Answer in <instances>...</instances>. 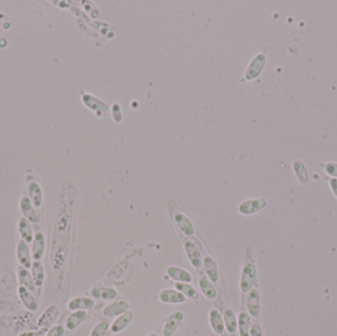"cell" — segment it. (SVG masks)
<instances>
[{"label":"cell","instance_id":"1","mask_svg":"<svg viewBox=\"0 0 337 336\" xmlns=\"http://www.w3.org/2000/svg\"><path fill=\"white\" fill-rule=\"evenodd\" d=\"M168 209L171 219L179 232L186 237H192L196 234V228L190 220L186 215L179 202L176 200L168 201Z\"/></svg>","mask_w":337,"mask_h":336},{"label":"cell","instance_id":"2","mask_svg":"<svg viewBox=\"0 0 337 336\" xmlns=\"http://www.w3.org/2000/svg\"><path fill=\"white\" fill-rule=\"evenodd\" d=\"M257 282V266L255 264L254 257L252 256V251L249 246L247 248L246 259L242 268L239 288L243 293H248Z\"/></svg>","mask_w":337,"mask_h":336},{"label":"cell","instance_id":"3","mask_svg":"<svg viewBox=\"0 0 337 336\" xmlns=\"http://www.w3.org/2000/svg\"><path fill=\"white\" fill-rule=\"evenodd\" d=\"M183 249L191 266L196 269L201 268L203 263V257L199 249V244L191 237H185L183 243Z\"/></svg>","mask_w":337,"mask_h":336},{"label":"cell","instance_id":"4","mask_svg":"<svg viewBox=\"0 0 337 336\" xmlns=\"http://www.w3.org/2000/svg\"><path fill=\"white\" fill-rule=\"evenodd\" d=\"M266 205H267V200L265 198H251L238 204V212L245 216L253 215L261 211Z\"/></svg>","mask_w":337,"mask_h":336},{"label":"cell","instance_id":"5","mask_svg":"<svg viewBox=\"0 0 337 336\" xmlns=\"http://www.w3.org/2000/svg\"><path fill=\"white\" fill-rule=\"evenodd\" d=\"M183 320V314L182 312H174L172 313L170 316H168V318L166 319V321L164 322L163 328H162V333L164 336H173L176 331L178 330L179 325L181 324Z\"/></svg>","mask_w":337,"mask_h":336},{"label":"cell","instance_id":"6","mask_svg":"<svg viewBox=\"0 0 337 336\" xmlns=\"http://www.w3.org/2000/svg\"><path fill=\"white\" fill-rule=\"evenodd\" d=\"M266 63V57L263 54H258L252 60L250 65L248 66V69L246 71V79L254 80L258 77V75L262 72L264 66Z\"/></svg>","mask_w":337,"mask_h":336},{"label":"cell","instance_id":"7","mask_svg":"<svg viewBox=\"0 0 337 336\" xmlns=\"http://www.w3.org/2000/svg\"><path fill=\"white\" fill-rule=\"evenodd\" d=\"M60 316V310L56 305H52L45 309V311L41 314L39 320H38V326L40 329L45 330L46 328L53 326L54 322L58 319Z\"/></svg>","mask_w":337,"mask_h":336},{"label":"cell","instance_id":"8","mask_svg":"<svg viewBox=\"0 0 337 336\" xmlns=\"http://www.w3.org/2000/svg\"><path fill=\"white\" fill-rule=\"evenodd\" d=\"M45 251V237L40 229L34 231V238L32 242V257L34 260H40Z\"/></svg>","mask_w":337,"mask_h":336},{"label":"cell","instance_id":"9","mask_svg":"<svg viewBox=\"0 0 337 336\" xmlns=\"http://www.w3.org/2000/svg\"><path fill=\"white\" fill-rule=\"evenodd\" d=\"M129 303L125 300H119L117 302L111 303L110 305L106 306L103 311L102 315L106 317H115L119 316L129 310Z\"/></svg>","mask_w":337,"mask_h":336},{"label":"cell","instance_id":"10","mask_svg":"<svg viewBox=\"0 0 337 336\" xmlns=\"http://www.w3.org/2000/svg\"><path fill=\"white\" fill-rule=\"evenodd\" d=\"M247 309L252 317H258L260 314V294L258 288L253 287L247 296Z\"/></svg>","mask_w":337,"mask_h":336},{"label":"cell","instance_id":"11","mask_svg":"<svg viewBox=\"0 0 337 336\" xmlns=\"http://www.w3.org/2000/svg\"><path fill=\"white\" fill-rule=\"evenodd\" d=\"M16 257L20 263L21 266L30 269L32 266V256H31V250L29 247V244H27L25 241L20 239L17 248H16Z\"/></svg>","mask_w":337,"mask_h":336},{"label":"cell","instance_id":"12","mask_svg":"<svg viewBox=\"0 0 337 336\" xmlns=\"http://www.w3.org/2000/svg\"><path fill=\"white\" fill-rule=\"evenodd\" d=\"M159 300L163 304L178 305L186 301V298L177 289H164L159 293Z\"/></svg>","mask_w":337,"mask_h":336},{"label":"cell","instance_id":"13","mask_svg":"<svg viewBox=\"0 0 337 336\" xmlns=\"http://www.w3.org/2000/svg\"><path fill=\"white\" fill-rule=\"evenodd\" d=\"M20 209L24 218L29 220L31 223L38 224L40 222V216L37 212V209L32 204L30 198L28 197H23L20 200Z\"/></svg>","mask_w":337,"mask_h":336},{"label":"cell","instance_id":"14","mask_svg":"<svg viewBox=\"0 0 337 336\" xmlns=\"http://www.w3.org/2000/svg\"><path fill=\"white\" fill-rule=\"evenodd\" d=\"M166 272L167 275L172 280H174L176 283H190L194 280L192 274L188 270L179 266L175 265L169 266Z\"/></svg>","mask_w":337,"mask_h":336},{"label":"cell","instance_id":"15","mask_svg":"<svg viewBox=\"0 0 337 336\" xmlns=\"http://www.w3.org/2000/svg\"><path fill=\"white\" fill-rule=\"evenodd\" d=\"M18 297L20 299L21 303L24 305V307L29 310L30 312H36L39 308L38 302L34 294L28 290L26 287L20 285L18 288Z\"/></svg>","mask_w":337,"mask_h":336},{"label":"cell","instance_id":"16","mask_svg":"<svg viewBox=\"0 0 337 336\" xmlns=\"http://www.w3.org/2000/svg\"><path fill=\"white\" fill-rule=\"evenodd\" d=\"M17 276H18V280L19 283L22 286L26 287L28 290H30L33 294L38 295V290L40 288H38L33 280V277L31 275V272L29 271V269L23 267V266H19L17 268Z\"/></svg>","mask_w":337,"mask_h":336},{"label":"cell","instance_id":"17","mask_svg":"<svg viewBox=\"0 0 337 336\" xmlns=\"http://www.w3.org/2000/svg\"><path fill=\"white\" fill-rule=\"evenodd\" d=\"M202 266L204 268V271L207 275V278L212 283H217L220 278V272H219L218 265L215 261V259L210 256H206L203 257V263Z\"/></svg>","mask_w":337,"mask_h":336},{"label":"cell","instance_id":"18","mask_svg":"<svg viewBox=\"0 0 337 336\" xmlns=\"http://www.w3.org/2000/svg\"><path fill=\"white\" fill-rule=\"evenodd\" d=\"M90 295L94 299L102 301H113L119 296L118 291L113 287H94L90 291Z\"/></svg>","mask_w":337,"mask_h":336},{"label":"cell","instance_id":"19","mask_svg":"<svg viewBox=\"0 0 337 336\" xmlns=\"http://www.w3.org/2000/svg\"><path fill=\"white\" fill-rule=\"evenodd\" d=\"M133 312L131 311H127L124 314L120 315L116 318V320L112 323L111 325V331L115 334H118L119 332H121L122 330H124L133 320Z\"/></svg>","mask_w":337,"mask_h":336},{"label":"cell","instance_id":"20","mask_svg":"<svg viewBox=\"0 0 337 336\" xmlns=\"http://www.w3.org/2000/svg\"><path fill=\"white\" fill-rule=\"evenodd\" d=\"M95 306V301L89 297H76L69 301L67 307L70 311H87Z\"/></svg>","mask_w":337,"mask_h":336},{"label":"cell","instance_id":"21","mask_svg":"<svg viewBox=\"0 0 337 336\" xmlns=\"http://www.w3.org/2000/svg\"><path fill=\"white\" fill-rule=\"evenodd\" d=\"M209 323L215 334L221 335L225 331V323L222 314L217 309H212L209 312Z\"/></svg>","mask_w":337,"mask_h":336},{"label":"cell","instance_id":"22","mask_svg":"<svg viewBox=\"0 0 337 336\" xmlns=\"http://www.w3.org/2000/svg\"><path fill=\"white\" fill-rule=\"evenodd\" d=\"M223 318H224V323H225V329L229 333H235L238 330V317L234 311L230 308H225L223 309Z\"/></svg>","mask_w":337,"mask_h":336},{"label":"cell","instance_id":"23","mask_svg":"<svg viewBox=\"0 0 337 336\" xmlns=\"http://www.w3.org/2000/svg\"><path fill=\"white\" fill-rule=\"evenodd\" d=\"M28 198L36 209H39L42 204V190L40 184L36 181H32L28 185Z\"/></svg>","mask_w":337,"mask_h":336},{"label":"cell","instance_id":"24","mask_svg":"<svg viewBox=\"0 0 337 336\" xmlns=\"http://www.w3.org/2000/svg\"><path fill=\"white\" fill-rule=\"evenodd\" d=\"M88 317L86 311H74L67 316L65 321V327L68 330H74L83 323Z\"/></svg>","mask_w":337,"mask_h":336},{"label":"cell","instance_id":"25","mask_svg":"<svg viewBox=\"0 0 337 336\" xmlns=\"http://www.w3.org/2000/svg\"><path fill=\"white\" fill-rule=\"evenodd\" d=\"M199 286L202 295L208 300H215L217 297V289L214 284L207 278L202 276L199 278Z\"/></svg>","mask_w":337,"mask_h":336},{"label":"cell","instance_id":"26","mask_svg":"<svg viewBox=\"0 0 337 336\" xmlns=\"http://www.w3.org/2000/svg\"><path fill=\"white\" fill-rule=\"evenodd\" d=\"M18 231L20 234L21 239L25 241L27 244H32L34 238V229L32 223L26 218H20L18 222Z\"/></svg>","mask_w":337,"mask_h":336},{"label":"cell","instance_id":"27","mask_svg":"<svg viewBox=\"0 0 337 336\" xmlns=\"http://www.w3.org/2000/svg\"><path fill=\"white\" fill-rule=\"evenodd\" d=\"M292 168H293V171H294V174L297 178L298 181L302 184H307L309 182L310 175H309V171L305 163L301 160H295L292 164Z\"/></svg>","mask_w":337,"mask_h":336},{"label":"cell","instance_id":"28","mask_svg":"<svg viewBox=\"0 0 337 336\" xmlns=\"http://www.w3.org/2000/svg\"><path fill=\"white\" fill-rule=\"evenodd\" d=\"M30 269H31V275L33 277L36 286L38 288H40L45 278V272L42 263L40 262V260H34Z\"/></svg>","mask_w":337,"mask_h":336},{"label":"cell","instance_id":"29","mask_svg":"<svg viewBox=\"0 0 337 336\" xmlns=\"http://www.w3.org/2000/svg\"><path fill=\"white\" fill-rule=\"evenodd\" d=\"M252 319L249 313L242 312L238 316V330L239 336H250Z\"/></svg>","mask_w":337,"mask_h":336},{"label":"cell","instance_id":"30","mask_svg":"<svg viewBox=\"0 0 337 336\" xmlns=\"http://www.w3.org/2000/svg\"><path fill=\"white\" fill-rule=\"evenodd\" d=\"M175 287L181 294H183L185 298H188L192 301L199 300V293L198 290L189 283H176Z\"/></svg>","mask_w":337,"mask_h":336},{"label":"cell","instance_id":"31","mask_svg":"<svg viewBox=\"0 0 337 336\" xmlns=\"http://www.w3.org/2000/svg\"><path fill=\"white\" fill-rule=\"evenodd\" d=\"M110 327V324L108 321L106 320H102L98 322L97 324H95V326L93 327L90 336H105L108 329Z\"/></svg>","mask_w":337,"mask_h":336},{"label":"cell","instance_id":"32","mask_svg":"<svg viewBox=\"0 0 337 336\" xmlns=\"http://www.w3.org/2000/svg\"><path fill=\"white\" fill-rule=\"evenodd\" d=\"M323 170L331 178H337L336 162H327V163H325L323 165Z\"/></svg>","mask_w":337,"mask_h":336},{"label":"cell","instance_id":"33","mask_svg":"<svg viewBox=\"0 0 337 336\" xmlns=\"http://www.w3.org/2000/svg\"><path fill=\"white\" fill-rule=\"evenodd\" d=\"M64 335V327L60 324L53 325L44 336H63Z\"/></svg>","mask_w":337,"mask_h":336},{"label":"cell","instance_id":"34","mask_svg":"<svg viewBox=\"0 0 337 336\" xmlns=\"http://www.w3.org/2000/svg\"><path fill=\"white\" fill-rule=\"evenodd\" d=\"M250 336H263L261 326L258 323H254L251 325Z\"/></svg>","mask_w":337,"mask_h":336},{"label":"cell","instance_id":"35","mask_svg":"<svg viewBox=\"0 0 337 336\" xmlns=\"http://www.w3.org/2000/svg\"><path fill=\"white\" fill-rule=\"evenodd\" d=\"M328 183H329V187H330L333 196L337 198V178H330Z\"/></svg>","mask_w":337,"mask_h":336},{"label":"cell","instance_id":"36","mask_svg":"<svg viewBox=\"0 0 337 336\" xmlns=\"http://www.w3.org/2000/svg\"><path fill=\"white\" fill-rule=\"evenodd\" d=\"M45 335V330H38V331H27L23 332L19 336H44Z\"/></svg>","mask_w":337,"mask_h":336},{"label":"cell","instance_id":"37","mask_svg":"<svg viewBox=\"0 0 337 336\" xmlns=\"http://www.w3.org/2000/svg\"><path fill=\"white\" fill-rule=\"evenodd\" d=\"M148 336H159V334L157 332H151Z\"/></svg>","mask_w":337,"mask_h":336},{"label":"cell","instance_id":"38","mask_svg":"<svg viewBox=\"0 0 337 336\" xmlns=\"http://www.w3.org/2000/svg\"><path fill=\"white\" fill-rule=\"evenodd\" d=\"M211 336H219V335H217V334H215V333H214V334H212V335Z\"/></svg>","mask_w":337,"mask_h":336}]
</instances>
